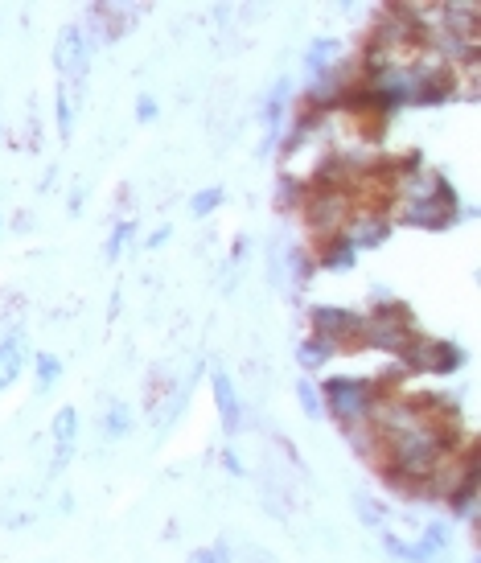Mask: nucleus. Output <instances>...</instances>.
<instances>
[{"instance_id": "f257e3e1", "label": "nucleus", "mask_w": 481, "mask_h": 563, "mask_svg": "<svg viewBox=\"0 0 481 563\" xmlns=\"http://www.w3.org/2000/svg\"><path fill=\"white\" fill-rule=\"evenodd\" d=\"M317 391H321V403H325V416L338 420L346 436L370 432V420H375L379 403L391 395V391H383V383L358 379V374H333V379H325Z\"/></svg>"}, {"instance_id": "f03ea898", "label": "nucleus", "mask_w": 481, "mask_h": 563, "mask_svg": "<svg viewBox=\"0 0 481 563\" xmlns=\"http://www.w3.org/2000/svg\"><path fill=\"white\" fill-rule=\"evenodd\" d=\"M416 321L412 313H407L399 300H375V309H370L358 325V337H354V346H370V350H387L395 358L407 354V346L416 342Z\"/></svg>"}, {"instance_id": "7ed1b4c3", "label": "nucleus", "mask_w": 481, "mask_h": 563, "mask_svg": "<svg viewBox=\"0 0 481 563\" xmlns=\"http://www.w3.org/2000/svg\"><path fill=\"white\" fill-rule=\"evenodd\" d=\"M305 222L317 239H329V235H342L346 218L354 214V190H329V185H309L305 190Z\"/></svg>"}, {"instance_id": "20e7f679", "label": "nucleus", "mask_w": 481, "mask_h": 563, "mask_svg": "<svg viewBox=\"0 0 481 563\" xmlns=\"http://www.w3.org/2000/svg\"><path fill=\"white\" fill-rule=\"evenodd\" d=\"M91 66V46H87V37L79 29V21L66 25L58 33V42H54V70H58V87L66 91H79L83 87V74Z\"/></svg>"}, {"instance_id": "39448f33", "label": "nucleus", "mask_w": 481, "mask_h": 563, "mask_svg": "<svg viewBox=\"0 0 481 563\" xmlns=\"http://www.w3.org/2000/svg\"><path fill=\"white\" fill-rule=\"evenodd\" d=\"M140 13H144L140 5L124 9V5H111V0H103V5H91L87 17L79 21V29H83V37H87L91 54H95L99 46H107V42H116V37H124Z\"/></svg>"}, {"instance_id": "423d86ee", "label": "nucleus", "mask_w": 481, "mask_h": 563, "mask_svg": "<svg viewBox=\"0 0 481 563\" xmlns=\"http://www.w3.org/2000/svg\"><path fill=\"white\" fill-rule=\"evenodd\" d=\"M407 370H432V374H457L465 366V350L457 342H444V337H416L403 354Z\"/></svg>"}, {"instance_id": "0eeeda50", "label": "nucleus", "mask_w": 481, "mask_h": 563, "mask_svg": "<svg viewBox=\"0 0 481 563\" xmlns=\"http://www.w3.org/2000/svg\"><path fill=\"white\" fill-rule=\"evenodd\" d=\"M313 272H317L313 268V255L305 247H296L288 239H276L272 243V284L280 292H301Z\"/></svg>"}, {"instance_id": "6e6552de", "label": "nucleus", "mask_w": 481, "mask_h": 563, "mask_svg": "<svg viewBox=\"0 0 481 563\" xmlns=\"http://www.w3.org/2000/svg\"><path fill=\"white\" fill-rule=\"evenodd\" d=\"M395 231V218L383 206H354V214L346 218L342 235L354 243V251H370V247H383Z\"/></svg>"}, {"instance_id": "1a4fd4ad", "label": "nucleus", "mask_w": 481, "mask_h": 563, "mask_svg": "<svg viewBox=\"0 0 481 563\" xmlns=\"http://www.w3.org/2000/svg\"><path fill=\"white\" fill-rule=\"evenodd\" d=\"M309 325H313V337H325V342H333L342 350V346H354L362 313L342 309V305H313L309 309Z\"/></svg>"}, {"instance_id": "9d476101", "label": "nucleus", "mask_w": 481, "mask_h": 563, "mask_svg": "<svg viewBox=\"0 0 481 563\" xmlns=\"http://www.w3.org/2000/svg\"><path fill=\"white\" fill-rule=\"evenodd\" d=\"M288 107H292V79L284 74V79H276V83H272V91H268L264 107H259V116H264V128H268L264 144H259V153H264V157H268V153H276V148H280V140H284Z\"/></svg>"}, {"instance_id": "9b49d317", "label": "nucleus", "mask_w": 481, "mask_h": 563, "mask_svg": "<svg viewBox=\"0 0 481 563\" xmlns=\"http://www.w3.org/2000/svg\"><path fill=\"white\" fill-rule=\"evenodd\" d=\"M210 391H214V407H218V416H222V432L235 436L243 428V399H239L231 374L222 370V366L210 370Z\"/></svg>"}, {"instance_id": "f8f14e48", "label": "nucleus", "mask_w": 481, "mask_h": 563, "mask_svg": "<svg viewBox=\"0 0 481 563\" xmlns=\"http://www.w3.org/2000/svg\"><path fill=\"white\" fill-rule=\"evenodd\" d=\"M50 432H54V469L62 473L70 465V457H74V444H79V411H74V407H58Z\"/></svg>"}, {"instance_id": "ddd939ff", "label": "nucleus", "mask_w": 481, "mask_h": 563, "mask_svg": "<svg viewBox=\"0 0 481 563\" xmlns=\"http://www.w3.org/2000/svg\"><path fill=\"white\" fill-rule=\"evenodd\" d=\"M354 264H358V251L346 235H329L313 251V268H325V272H350Z\"/></svg>"}, {"instance_id": "4468645a", "label": "nucleus", "mask_w": 481, "mask_h": 563, "mask_svg": "<svg viewBox=\"0 0 481 563\" xmlns=\"http://www.w3.org/2000/svg\"><path fill=\"white\" fill-rule=\"evenodd\" d=\"M379 539H383L387 555H395V559H403V563H436V551H432L420 535H416V539H403L399 531L379 527Z\"/></svg>"}, {"instance_id": "2eb2a0df", "label": "nucleus", "mask_w": 481, "mask_h": 563, "mask_svg": "<svg viewBox=\"0 0 481 563\" xmlns=\"http://www.w3.org/2000/svg\"><path fill=\"white\" fill-rule=\"evenodd\" d=\"M25 370V346L17 333H5L0 337V391H9Z\"/></svg>"}, {"instance_id": "dca6fc26", "label": "nucleus", "mask_w": 481, "mask_h": 563, "mask_svg": "<svg viewBox=\"0 0 481 563\" xmlns=\"http://www.w3.org/2000/svg\"><path fill=\"white\" fill-rule=\"evenodd\" d=\"M333 358H338V346L333 342H325V337H305L301 346H296V366H301L305 374H313V370H321V366H329Z\"/></svg>"}, {"instance_id": "f3484780", "label": "nucleus", "mask_w": 481, "mask_h": 563, "mask_svg": "<svg viewBox=\"0 0 481 563\" xmlns=\"http://www.w3.org/2000/svg\"><path fill=\"white\" fill-rule=\"evenodd\" d=\"M333 66H342V42H338V37H317V42L305 50V70L309 74H325Z\"/></svg>"}, {"instance_id": "a211bd4d", "label": "nucleus", "mask_w": 481, "mask_h": 563, "mask_svg": "<svg viewBox=\"0 0 481 563\" xmlns=\"http://www.w3.org/2000/svg\"><path fill=\"white\" fill-rule=\"evenodd\" d=\"M132 407L124 403V399H116L107 407V416H103V432H107V440H124L128 432H132Z\"/></svg>"}, {"instance_id": "6ab92c4d", "label": "nucleus", "mask_w": 481, "mask_h": 563, "mask_svg": "<svg viewBox=\"0 0 481 563\" xmlns=\"http://www.w3.org/2000/svg\"><path fill=\"white\" fill-rule=\"evenodd\" d=\"M132 235H136V222L132 218H120L116 227H111V235H107V247H103V255H107V264H116V259L128 251V243H132Z\"/></svg>"}, {"instance_id": "aec40b11", "label": "nucleus", "mask_w": 481, "mask_h": 563, "mask_svg": "<svg viewBox=\"0 0 481 563\" xmlns=\"http://www.w3.org/2000/svg\"><path fill=\"white\" fill-rule=\"evenodd\" d=\"M305 190H309V185H305L301 177H288V173H284V177L276 181V206H280V210H296V206L305 202Z\"/></svg>"}, {"instance_id": "412c9836", "label": "nucleus", "mask_w": 481, "mask_h": 563, "mask_svg": "<svg viewBox=\"0 0 481 563\" xmlns=\"http://www.w3.org/2000/svg\"><path fill=\"white\" fill-rule=\"evenodd\" d=\"M296 399H301V411H305V420H321L325 416V403H321V391H317V383L313 379H301L296 383Z\"/></svg>"}, {"instance_id": "4be33fe9", "label": "nucleus", "mask_w": 481, "mask_h": 563, "mask_svg": "<svg viewBox=\"0 0 481 563\" xmlns=\"http://www.w3.org/2000/svg\"><path fill=\"white\" fill-rule=\"evenodd\" d=\"M222 202H227V190H222V185H206V190H198V194L190 198V214H194V218H206V214H214Z\"/></svg>"}, {"instance_id": "5701e85b", "label": "nucleus", "mask_w": 481, "mask_h": 563, "mask_svg": "<svg viewBox=\"0 0 481 563\" xmlns=\"http://www.w3.org/2000/svg\"><path fill=\"white\" fill-rule=\"evenodd\" d=\"M33 370H37V391H50L58 383V374H62V362L54 354H33Z\"/></svg>"}, {"instance_id": "b1692460", "label": "nucleus", "mask_w": 481, "mask_h": 563, "mask_svg": "<svg viewBox=\"0 0 481 563\" xmlns=\"http://www.w3.org/2000/svg\"><path fill=\"white\" fill-rule=\"evenodd\" d=\"M354 510H358V518L366 522V527H387V506H379L370 494H354Z\"/></svg>"}, {"instance_id": "393cba45", "label": "nucleus", "mask_w": 481, "mask_h": 563, "mask_svg": "<svg viewBox=\"0 0 481 563\" xmlns=\"http://www.w3.org/2000/svg\"><path fill=\"white\" fill-rule=\"evenodd\" d=\"M420 539H424V543H428V547H432L436 555H440V551H449V543H453V535H449V527H444V522H440V518H432V522H428V527L420 531Z\"/></svg>"}, {"instance_id": "a878e982", "label": "nucleus", "mask_w": 481, "mask_h": 563, "mask_svg": "<svg viewBox=\"0 0 481 563\" xmlns=\"http://www.w3.org/2000/svg\"><path fill=\"white\" fill-rule=\"evenodd\" d=\"M54 116H58V136H70V128H74V103H70V91L66 87H58Z\"/></svg>"}, {"instance_id": "bb28decb", "label": "nucleus", "mask_w": 481, "mask_h": 563, "mask_svg": "<svg viewBox=\"0 0 481 563\" xmlns=\"http://www.w3.org/2000/svg\"><path fill=\"white\" fill-rule=\"evenodd\" d=\"M157 116H161L157 99H153V95H140V99H136V120H140V124H153Z\"/></svg>"}, {"instance_id": "cd10ccee", "label": "nucleus", "mask_w": 481, "mask_h": 563, "mask_svg": "<svg viewBox=\"0 0 481 563\" xmlns=\"http://www.w3.org/2000/svg\"><path fill=\"white\" fill-rule=\"evenodd\" d=\"M218 465L227 469L231 477H243V473H247V465L239 461V453H235V448H222V453H218Z\"/></svg>"}, {"instance_id": "c85d7f7f", "label": "nucleus", "mask_w": 481, "mask_h": 563, "mask_svg": "<svg viewBox=\"0 0 481 563\" xmlns=\"http://www.w3.org/2000/svg\"><path fill=\"white\" fill-rule=\"evenodd\" d=\"M169 235H173V227H157L153 235L144 239V247H148V251H157V247H165V243H169Z\"/></svg>"}, {"instance_id": "c756f323", "label": "nucleus", "mask_w": 481, "mask_h": 563, "mask_svg": "<svg viewBox=\"0 0 481 563\" xmlns=\"http://www.w3.org/2000/svg\"><path fill=\"white\" fill-rule=\"evenodd\" d=\"M190 563H218V559H214V547H198V551H190Z\"/></svg>"}, {"instance_id": "7c9ffc66", "label": "nucleus", "mask_w": 481, "mask_h": 563, "mask_svg": "<svg viewBox=\"0 0 481 563\" xmlns=\"http://www.w3.org/2000/svg\"><path fill=\"white\" fill-rule=\"evenodd\" d=\"M214 559L218 563H231V547L227 543H214Z\"/></svg>"}]
</instances>
